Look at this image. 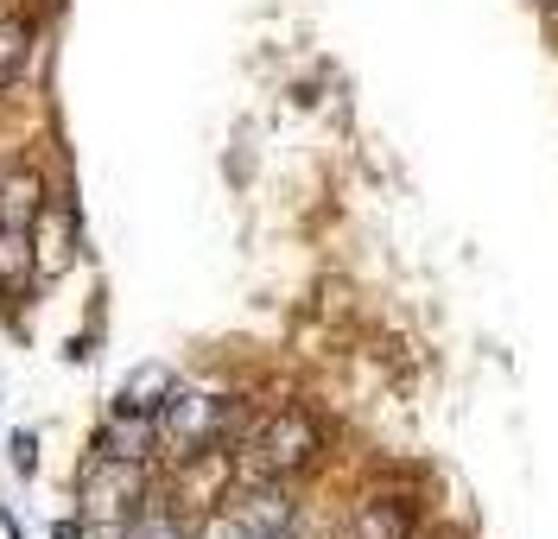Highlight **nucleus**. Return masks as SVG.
Instances as JSON below:
<instances>
[{"mask_svg": "<svg viewBox=\"0 0 558 539\" xmlns=\"http://www.w3.org/2000/svg\"><path fill=\"white\" fill-rule=\"evenodd\" d=\"M407 534H413V520H407V507L400 502H362L343 520V534L337 539H407Z\"/></svg>", "mask_w": 558, "mask_h": 539, "instance_id": "obj_6", "label": "nucleus"}, {"mask_svg": "<svg viewBox=\"0 0 558 539\" xmlns=\"http://www.w3.org/2000/svg\"><path fill=\"white\" fill-rule=\"evenodd\" d=\"M292 520H299V502H292L286 482H242V489L197 527V539H286Z\"/></svg>", "mask_w": 558, "mask_h": 539, "instance_id": "obj_3", "label": "nucleus"}, {"mask_svg": "<svg viewBox=\"0 0 558 539\" xmlns=\"http://www.w3.org/2000/svg\"><path fill=\"white\" fill-rule=\"evenodd\" d=\"M26 64H33V26L26 20H0V96L26 76Z\"/></svg>", "mask_w": 558, "mask_h": 539, "instance_id": "obj_7", "label": "nucleus"}, {"mask_svg": "<svg viewBox=\"0 0 558 539\" xmlns=\"http://www.w3.org/2000/svg\"><path fill=\"white\" fill-rule=\"evenodd\" d=\"M317 426L305 413H274L267 426L247 431V444L235 451V469H242V482H292L299 469L317 464Z\"/></svg>", "mask_w": 558, "mask_h": 539, "instance_id": "obj_2", "label": "nucleus"}, {"mask_svg": "<svg viewBox=\"0 0 558 539\" xmlns=\"http://www.w3.org/2000/svg\"><path fill=\"white\" fill-rule=\"evenodd\" d=\"M553 7H558V0H553Z\"/></svg>", "mask_w": 558, "mask_h": 539, "instance_id": "obj_10", "label": "nucleus"}, {"mask_svg": "<svg viewBox=\"0 0 558 539\" xmlns=\"http://www.w3.org/2000/svg\"><path fill=\"white\" fill-rule=\"evenodd\" d=\"M33 451H38V444H33V431H13V469H20V476H33V469H38Z\"/></svg>", "mask_w": 558, "mask_h": 539, "instance_id": "obj_9", "label": "nucleus"}, {"mask_svg": "<svg viewBox=\"0 0 558 539\" xmlns=\"http://www.w3.org/2000/svg\"><path fill=\"white\" fill-rule=\"evenodd\" d=\"M172 368L166 362H146V368H134L128 375V388H121V400H114V413H140V419H159V406L172 400Z\"/></svg>", "mask_w": 558, "mask_h": 539, "instance_id": "obj_5", "label": "nucleus"}, {"mask_svg": "<svg viewBox=\"0 0 558 539\" xmlns=\"http://www.w3.org/2000/svg\"><path fill=\"white\" fill-rule=\"evenodd\" d=\"M159 444H166V457H204L216 444H229L235 431H242V406L229 394H204V388H172V400L159 406Z\"/></svg>", "mask_w": 558, "mask_h": 539, "instance_id": "obj_1", "label": "nucleus"}, {"mask_svg": "<svg viewBox=\"0 0 558 539\" xmlns=\"http://www.w3.org/2000/svg\"><path fill=\"white\" fill-rule=\"evenodd\" d=\"M121 539H191V534H184V520H178L166 502H140L134 514H128Z\"/></svg>", "mask_w": 558, "mask_h": 539, "instance_id": "obj_8", "label": "nucleus"}, {"mask_svg": "<svg viewBox=\"0 0 558 539\" xmlns=\"http://www.w3.org/2000/svg\"><path fill=\"white\" fill-rule=\"evenodd\" d=\"M45 179H38L33 166H13L7 179H0V229H33L38 235V216H45Z\"/></svg>", "mask_w": 558, "mask_h": 539, "instance_id": "obj_4", "label": "nucleus"}]
</instances>
